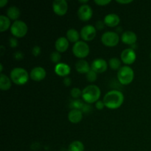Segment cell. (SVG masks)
Segmentation results:
<instances>
[{
	"instance_id": "1",
	"label": "cell",
	"mask_w": 151,
	"mask_h": 151,
	"mask_svg": "<svg viewBox=\"0 0 151 151\" xmlns=\"http://www.w3.org/2000/svg\"><path fill=\"white\" fill-rule=\"evenodd\" d=\"M124 94L119 90H111L105 94L103 97V102L106 108L111 110H115L122 106L123 104Z\"/></svg>"
},
{
	"instance_id": "2",
	"label": "cell",
	"mask_w": 151,
	"mask_h": 151,
	"mask_svg": "<svg viewBox=\"0 0 151 151\" xmlns=\"http://www.w3.org/2000/svg\"><path fill=\"white\" fill-rule=\"evenodd\" d=\"M101 96V91L97 86L91 84L83 88L82 92L83 100L86 103L92 104L100 100Z\"/></svg>"
},
{
	"instance_id": "3",
	"label": "cell",
	"mask_w": 151,
	"mask_h": 151,
	"mask_svg": "<svg viewBox=\"0 0 151 151\" xmlns=\"http://www.w3.org/2000/svg\"><path fill=\"white\" fill-rule=\"evenodd\" d=\"M10 78L16 85L23 86L28 82L29 75L27 71L24 68L16 67L10 72Z\"/></svg>"
},
{
	"instance_id": "4",
	"label": "cell",
	"mask_w": 151,
	"mask_h": 151,
	"mask_svg": "<svg viewBox=\"0 0 151 151\" xmlns=\"http://www.w3.org/2000/svg\"><path fill=\"white\" fill-rule=\"evenodd\" d=\"M134 78V72L129 66H123L118 70L117 79L122 85L127 86L133 82Z\"/></svg>"
},
{
	"instance_id": "5",
	"label": "cell",
	"mask_w": 151,
	"mask_h": 151,
	"mask_svg": "<svg viewBox=\"0 0 151 151\" xmlns=\"http://www.w3.org/2000/svg\"><path fill=\"white\" fill-rule=\"evenodd\" d=\"M72 52L76 58L83 59L89 55L90 48L88 44L83 41H79L72 47Z\"/></svg>"
},
{
	"instance_id": "6",
	"label": "cell",
	"mask_w": 151,
	"mask_h": 151,
	"mask_svg": "<svg viewBox=\"0 0 151 151\" xmlns=\"http://www.w3.org/2000/svg\"><path fill=\"white\" fill-rule=\"evenodd\" d=\"M28 31L27 25L24 22L17 20L13 22L10 27V32L13 37L16 38H21L27 35Z\"/></svg>"
},
{
	"instance_id": "7",
	"label": "cell",
	"mask_w": 151,
	"mask_h": 151,
	"mask_svg": "<svg viewBox=\"0 0 151 151\" xmlns=\"http://www.w3.org/2000/svg\"><path fill=\"white\" fill-rule=\"evenodd\" d=\"M101 41L107 47H114L119 42V34L113 31H107L101 36Z\"/></svg>"
},
{
	"instance_id": "8",
	"label": "cell",
	"mask_w": 151,
	"mask_h": 151,
	"mask_svg": "<svg viewBox=\"0 0 151 151\" xmlns=\"http://www.w3.org/2000/svg\"><path fill=\"white\" fill-rule=\"evenodd\" d=\"M81 37L82 38L83 41H91L94 39L97 34V29L95 27L91 24H87L84 26L81 30Z\"/></svg>"
},
{
	"instance_id": "9",
	"label": "cell",
	"mask_w": 151,
	"mask_h": 151,
	"mask_svg": "<svg viewBox=\"0 0 151 151\" xmlns=\"http://www.w3.org/2000/svg\"><path fill=\"white\" fill-rule=\"evenodd\" d=\"M121 60L125 66L131 65L136 61L137 59V54L135 52V50H132L131 48H128L124 50L121 53Z\"/></svg>"
},
{
	"instance_id": "10",
	"label": "cell",
	"mask_w": 151,
	"mask_h": 151,
	"mask_svg": "<svg viewBox=\"0 0 151 151\" xmlns=\"http://www.w3.org/2000/svg\"><path fill=\"white\" fill-rule=\"evenodd\" d=\"M52 10L58 16H64L68 10L67 1L66 0H55L52 2Z\"/></svg>"
},
{
	"instance_id": "11",
	"label": "cell",
	"mask_w": 151,
	"mask_h": 151,
	"mask_svg": "<svg viewBox=\"0 0 151 151\" xmlns=\"http://www.w3.org/2000/svg\"><path fill=\"white\" fill-rule=\"evenodd\" d=\"M92 8L88 4H82L78 8V16L80 20L83 22H88L92 18Z\"/></svg>"
},
{
	"instance_id": "12",
	"label": "cell",
	"mask_w": 151,
	"mask_h": 151,
	"mask_svg": "<svg viewBox=\"0 0 151 151\" xmlns=\"http://www.w3.org/2000/svg\"><path fill=\"white\" fill-rule=\"evenodd\" d=\"M109 66V63L103 58H96L91 64V69L97 74H101L106 72Z\"/></svg>"
},
{
	"instance_id": "13",
	"label": "cell",
	"mask_w": 151,
	"mask_h": 151,
	"mask_svg": "<svg viewBox=\"0 0 151 151\" xmlns=\"http://www.w3.org/2000/svg\"><path fill=\"white\" fill-rule=\"evenodd\" d=\"M46 75H47V72L44 68L41 66H36L30 71L29 78L32 81L39 82V81H43L46 78Z\"/></svg>"
},
{
	"instance_id": "14",
	"label": "cell",
	"mask_w": 151,
	"mask_h": 151,
	"mask_svg": "<svg viewBox=\"0 0 151 151\" xmlns=\"http://www.w3.org/2000/svg\"><path fill=\"white\" fill-rule=\"evenodd\" d=\"M121 41L123 44L132 46L137 43V35L132 31H125L121 35Z\"/></svg>"
},
{
	"instance_id": "15",
	"label": "cell",
	"mask_w": 151,
	"mask_h": 151,
	"mask_svg": "<svg viewBox=\"0 0 151 151\" xmlns=\"http://www.w3.org/2000/svg\"><path fill=\"white\" fill-rule=\"evenodd\" d=\"M54 70L57 75L60 77H63V78H66L70 74L71 68L67 63H59L55 65Z\"/></svg>"
},
{
	"instance_id": "16",
	"label": "cell",
	"mask_w": 151,
	"mask_h": 151,
	"mask_svg": "<svg viewBox=\"0 0 151 151\" xmlns=\"http://www.w3.org/2000/svg\"><path fill=\"white\" fill-rule=\"evenodd\" d=\"M103 22H104L106 26L109 27H116L119 26V24L120 22V18L115 13H109L105 16Z\"/></svg>"
},
{
	"instance_id": "17",
	"label": "cell",
	"mask_w": 151,
	"mask_h": 151,
	"mask_svg": "<svg viewBox=\"0 0 151 151\" xmlns=\"http://www.w3.org/2000/svg\"><path fill=\"white\" fill-rule=\"evenodd\" d=\"M55 47L56 51L58 52H65L69 47V41L66 37H60L56 40Z\"/></svg>"
},
{
	"instance_id": "18",
	"label": "cell",
	"mask_w": 151,
	"mask_h": 151,
	"mask_svg": "<svg viewBox=\"0 0 151 151\" xmlns=\"http://www.w3.org/2000/svg\"><path fill=\"white\" fill-rule=\"evenodd\" d=\"M83 112L80 110L72 109L69 112L68 114V119L72 124H78L82 120Z\"/></svg>"
},
{
	"instance_id": "19",
	"label": "cell",
	"mask_w": 151,
	"mask_h": 151,
	"mask_svg": "<svg viewBox=\"0 0 151 151\" xmlns=\"http://www.w3.org/2000/svg\"><path fill=\"white\" fill-rule=\"evenodd\" d=\"M75 69L77 72L80 74H86V75L90 70H91V66H89L88 62L84 59H81L78 60L75 64Z\"/></svg>"
},
{
	"instance_id": "20",
	"label": "cell",
	"mask_w": 151,
	"mask_h": 151,
	"mask_svg": "<svg viewBox=\"0 0 151 151\" xmlns=\"http://www.w3.org/2000/svg\"><path fill=\"white\" fill-rule=\"evenodd\" d=\"M11 85V79L4 74L1 73L0 75V89L1 91H7L10 88Z\"/></svg>"
},
{
	"instance_id": "21",
	"label": "cell",
	"mask_w": 151,
	"mask_h": 151,
	"mask_svg": "<svg viewBox=\"0 0 151 151\" xmlns=\"http://www.w3.org/2000/svg\"><path fill=\"white\" fill-rule=\"evenodd\" d=\"M21 16L20 10L16 6H10L7 10V16L14 22L19 20V18Z\"/></svg>"
},
{
	"instance_id": "22",
	"label": "cell",
	"mask_w": 151,
	"mask_h": 151,
	"mask_svg": "<svg viewBox=\"0 0 151 151\" xmlns=\"http://www.w3.org/2000/svg\"><path fill=\"white\" fill-rule=\"evenodd\" d=\"M80 37H81V34L78 32V30L74 28H71V29H68L66 32V38L68 41L71 43H77L79 41Z\"/></svg>"
},
{
	"instance_id": "23",
	"label": "cell",
	"mask_w": 151,
	"mask_h": 151,
	"mask_svg": "<svg viewBox=\"0 0 151 151\" xmlns=\"http://www.w3.org/2000/svg\"><path fill=\"white\" fill-rule=\"evenodd\" d=\"M10 19L7 16L1 15L0 16V32H4L11 27Z\"/></svg>"
},
{
	"instance_id": "24",
	"label": "cell",
	"mask_w": 151,
	"mask_h": 151,
	"mask_svg": "<svg viewBox=\"0 0 151 151\" xmlns=\"http://www.w3.org/2000/svg\"><path fill=\"white\" fill-rule=\"evenodd\" d=\"M85 147L82 142L76 140L71 143L68 147V151H84Z\"/></svg>"
},
{
	"instance_id": "25",
	"label": "cell",
	"mask_w": 151,
	"mask_h": 151,
	"mask_svg": "<svg viewBox=\"0 0 151 151\" xmlns=\"http://www.w3.org/2000/svg\"><path fill=\"white\" fill-rule=\"evenodd\" d=\"M85 102L82 101L80 99H76V100H72L69 103V108L72 109H76V110L82 111L84 105H85Z\"/></svg>"
},
{
	"instance_id": "26",
	"label": "cell",
	"mask_w": 151,
	"mask_h": 151,
	"mask_svg": "<svg viewBox=\"0 0 151 151\" xmlns=\"http://www.w3.org/2000/svg\"><path fill=\"white\" fill-rule=\"evenodd\" d=\"M109 66L112 70H119L121 66V61L117 58H111L109 61Z\"/></svg>"
},
{
	"instance_id": "27",
	"label": "cell",
	"mask_w": 151,
	"mask_h": 151,
	"mask_svg": "<svg viewBox=\"0 0 151 151\" xmlns=\"http://www.w3.org/2000/svg\"><path fill=\"white\" fill-rule=\"evenodd\" d=\"M50 60H51V61L52 63H56V64L60 63V60H61V55H60V52H58L57 51L52 52L50 54Z\"/></svg>"
},
{
	"instance_id": "28",
	"label": "cell",
	"mask_w": 151,
	"mask_h": 151,
	"mask_svg": "<svg viewBox=\"0 0 151 151\" xmlns=\"http://www.w3.org/2000/svg\"><path fill=\"white\" fill-rule=\"evenodd\" d=\"M86 80L89 83H94L97 81V73H96L94 71H93L92 69L89 71L88 73L86 75Z\"/></svg>"
},
{
	"instance_id": "29",
	"label": "cell",
	"mask_w": 151,
	"mask_h": 151,
	"mask_svg": "<svg viewBox=\"0 0 151 151\" xmlns=\"http://www.w3.org/2000/svg\"><path fill=\"white\" fill-rule=\"evenodd\" d=\"M82 92L83 91H81L79 88H73L71 90L70 94L72 98L76 100V99H79L80 97H82Z\"/></svg>"
},
{
	"instance_id": "30",
	"label": "cell",
	"mask_w": 151,
	"mask_h": 151,
	"mask_svg": "<svg viewBox=\"0 0 151 151\" xmlns=\"http://www.w3.org/2000/svg\"><path fill=\"white\" fill-rule=\"evenodd\" d=\"M19 43H18L17 38H15V37H10L9 38V45L12 48H16L18 46Z\"/></svg>"
},
{
	"instance_id": "31",
	"label": "cell",
	"mask_w": 151,
	"mask_h": 151,
	"mask_svg": "<svg viewBox=\"0 0 151 151\" xmlns=\"http://www.w3.org/2000/svg\"><path fill=\"white\" fill-rule=\"evenodd\" d=\"M94 2L99 6H106L111 3V0H94Z\"/></svg>"
},
{
	"instance_id": "32",
	"label": "cell",
	"mask_w": 151,
	"mask_h": 151,
	"mask_svg": "<svg viewBox=\"0 0 151 151\" xmlns=\"http://www.w3.org/2000/svg\"><path fill=\"white\" fill-rule=\"evenodd\" d=\"M105 26H106V24H105L104 22L103 21H97V22H96V24H95V28L97 29V30H103V29L105 28Z\"/></svg>"
},
{
	"instance_id": "33",
	"label": "cell",
	"mask_w": 151,
	"mask_h": 151,
	"mask_svg": "<svg viewBox=\"0 0 151 151\" xmlns=\"http://www.w3.org/2000/svg\"><path fill=\"white\" fill-rule=\"evenodd\" d=\"M41 52V47L39 46H34L32 50V53L34 56L37 57V56L39 55Z\"/></svg>"
},
{
	"instance_id": "34",
	"label": "cell",
	"mask_w": 151,
	"mask_h": 151,
	"mask_svg": "<svg viewBox=\"0 0 151 151\" xmlns=\"http://www.w3.org/2000/svg\"><path fill=\"white\" fill-rule=\"evenodd\" d=\"M95 107L97 110H103L106 107L103 100H98L97 103H95Z\"/></svg>"
},
{
	"instance_id": "35",
	"label": "cell",
	"mask_w": 151,
	"mask_h": 151,
	"mask_svg": "<svg viewBox=\"0 0 151 151\" xmlns=\"http://www.w3.org/2000/svg\"><path fill=\"white\" fill-rule=\"evenodd\" d=\"M13 57H14V58L16 59V60H21L24 58V54L22 52L17 51L14 53Z\"/></svg>"
},
{
	"instance_id": "36",
	"label": "cell",
	"mask_w": 151,
	"mask_h": 151,
	"mask_svg": "<svg viewBox=\"0 0 151 151\" xmlns=\"http://www.w3.org/2000/svg\"><path fill=\"white\" fill-rule=\"evenodd\" d=\"M63 84H64L66 86H69L72 84V79H71L69 77H66V78H63Z\"/></svg>"
},
{
	"instance_id": "37",
	"label": "cell",
	"mask_w": 151,
	"mask_h": 151,
	"mask_svg": "<svg viewBox=\"0 0 151 151\" xmlns=\"http://www.w3.org/2000/svg\"><path fill=\"white\" fill-rule=\"evenodd\" d=\"M116 2L119 3V4H130V3L133 2L132 0H128V1H122V0H116Z\"/></svg>"
},
{
	"instance_id": "38",
	"label": "cell",
	"mask_w": 151,
	"mask_h": 151,
	"mask_svg": "<svg viewBox=\"0 0 151 151\" xmlns=\"http://www.w3.org/2000/svg\"><path fill=\"white\" fill-rule=\"evenodd\" d=\"M7 3H8V1H7V0H1V1H0V7L2 8V7H4Z\"/></svg>"
},
{
	"instance_id": "39",
	"label": "cell",
	"mask_w": 151,
	"mask_h": 151,
	"mask_svg": "<svg viewBox=\"0 0 151 151\" xmlns=\"http://www.w3.org/2000/svg\"><path fill=\"white\" fill-rule=\"evenodd\" d=\"M79 2L83 4H87V3L88 2V0H84V1H82V0H79Z\"/></svg>"
},
{
	"instance_id": "40",
	"label": "cell",
	"mask_w": 151,
	"mask_h": 151,
	"mask_svg": "<svg viewBox=\"0 0 151 151\" xmlns=\"http://www.w3.org/2000/svg\"><path fill=\"white\" fill-rule=\"evenodd\" d=\"M116 33L119 34V32H122V27H118L116 28Z\"/></svg>"
},
{
	"instance_id": "41",
	"label": "cell",
	"mask_w": 151,
	"mask_h": 151,
	"mask_svg": "<svg viewBox=\"0 0 151 151\" xmlns=\"http://www.w3.org/2000/svg\"><path fill=\"white\" fill-rule=\"evenodd\" d=\"M131 49H132V50H135V49H137V44H134V45H132V46H131Z\"/></svg>"
},
{
	"instance_id": "42",
	"label": "cell",
	"mask_w": 151,
	"mask_h": 151,
	"mask_svg": "<svg viewBox=\"0 0 151 151\" xmlns=\"http://www.w3.org/2000/svg\"><path fill=\"white\" fill-rule=\"evenodd\" d=\"M0 67H1V70H0V72H3V65H2V63H1V64H0Z\"/></svg>"
},
{
	"instance_id": "43",
	"label": "cell",
	"mask_w": 151,
	"mask_h": 151,
	"mask_svg": "<svg viewBox=\"0 0 151 151\" xmlns=\"http://www.w3.org/2000/svg\"><path fill=\"white\" fill-rule=\"evenodd\" d=\"M150 59H151V52H150Z\"/></svg>"
}]
</instances>
